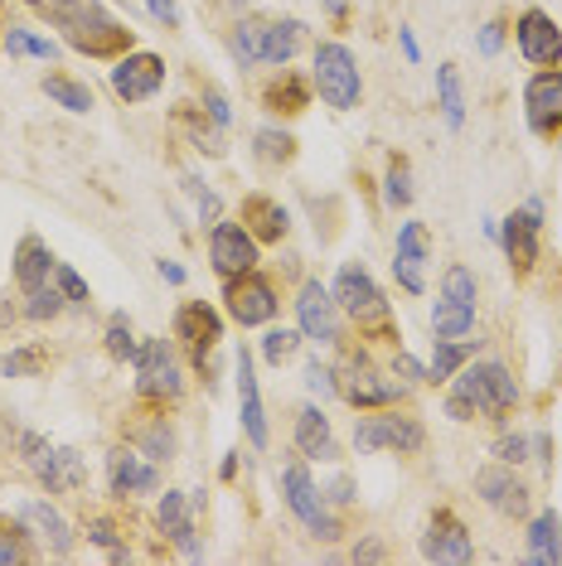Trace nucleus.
Listing matches in <instances>:
<instances>
[{
    "label": "nucleus",
    "mask_w": 562,
    "mask_h": 566,
    "mask_svg": "<svg viewBox=\"0 0 562 566\" xmlns=\"http://www.w3.org/2000/svg\"><path fill=\"white\" fill-rule=\"evenodd\" d=\"M242 228H248L258 242H281L291 228V213L281 209L272 195H248L242 199Z\"/></svg>",
    "instance_id": "obj_25"
},
{
    "label": "nucleus",
    "mask_w": 562,
    "mask_h": 566,
    "mask_svg": "<svg viewBox=\"0 0 562 566\" xmlns=\"http://www.w3.org/2000/svg\"><path fill=\"white\" fill-rule=\"evenodd\" d=\"M175 126L195 140L204 156H223V126L214 122L204 107H195V102H180V107H175Z\"/></svg>",
    "instance_id": "obj_28"
},
{
    "label": "nucleus",
    "mask_w": 562,
    "mask_h": 566,
    "mask_svg": "<svg viewBox=\"0 0 562 566\" xmlns=\"http://www.w3.org/2000/svg\"><path fill=\"white\" fill-rule=\"evenodd\" d=\"M437 102H441L446 126H451V132H461V126H466V87H461L456 63H441V69H437Z\"/></svg>",
    "instance_id": "obj_34"
},
{
    "label": "nucleus",
    "mask_w": 562,
    "mask_h": 566,
    "mask_svg": "<svg viewBox=\"0 0 562 566\" xmlns=\"http://www.w3.org/2000/svg\"><path fill=\"white\" fill-rule=\"evenodd\" d=\"M296 319H301V334L315 344H325V349H335L344 344V311L335 305V295L321 281H301L296 291Z\"/></svg>",
    "instance_id": "obj_11"
},
{
    "label": "nucleus",
    "mask_w": 562,
    "mask_h": 566,
    "mask_svg": "<svg viewBox=\"0 0 562 566\" xmlns=\"http://www.w3.org/2000/svg\"><path fill=\"white\" fill-rule=\"evenodd\" d=\"M107 484H112V494H117V499L156 494V489H160V465L122 446V450H112V455H107Z\"/></svg>",
    "instance_id": "obj_21"
},
{
    "label": "nucleus",
    "mask_w": 562,
    "mask_h": 566,
    "mask_svg": "<svg viewBox=\"0 0 562 566\" xmlns=\"http://www.w3.org/2000/svg\"><path fill=\"white\" fill-rule=\"evenodd\" d=\"M87 543L107 547V557H112V562H126V543L117 537V527H112L107 518H93V523H87Z\"/></svg>",
    "instance_id": "obj_47"
},
{
    "label": "nucleus",
    "mask_w": 562,
    "mask_h": 566,
    "mask_svg": "<svg viewBox=\"0 0 562 566\" xmlns=\"http://www.w3.org/2000/svg\"><path fill=\"white\" fill-rule=\"evenodd\" d=\"M330 295H335V305H340V311L350 315L360 329H378L383 339H393V334H398V329H393V315H388V301H383L378 281L368 276L360 262H344V266H340Z\"/></svg>",
    "instance_id": "obj_2"
},
{
    "label": "nucleus",
    "mask_w": 562,
    "mask_h": 566,
    "mask_svg": "<svg viewBox=\"0 0 562 566\" xmlns=\"http://www.w3.org/2000/svg\"><path fill=\"white\" fill-rule=\"evenodd\" d=\"M156 266H160V276L170 281V286H180V281H185V266L180 262H156Z\"/></svg>",
    "instance_id": "obj_58"
},
{
    "label": "nucleus",
    "mask_w": 562,
    "mask_h": 566,
    "mask_svg": "<svg viewBox=\"0 0 562 566\" xmlns=\"http://www.w3.org/2000/svg\"><path fill=\"white\" fill-rule=\"evenodd\" d=\"M476 349H480V339H437V349H431V364H427V382H451Z\"/></svg>",
    "instance_id": "obj_32"
},
{
    "label": "nucleus",
    "mask_w": 562,
    "mask_h": 566,
    "mask_svg": "<svg viewBox=\"0 0 562 566\" xmlns=\"http://www.w3.org/2000/svg\"><path fill=\"white\" fill-rule=\"evenodd\" d=\"M34 10H40V15L49 20V24H69V20H79V15H87V10H97L102 0H30Z\"/></svg>",
    "instance_id": "obj_41"
},
{
    "label": "nucleus",
    "mask_w": 562,
    "mask_h": 566,
    "mask_svg": "<svg viewBox=\"0 0 562 566\" xmlns=\"http://www.w3.org/2000/svg\"><path fill=\"white\" fill-rule=\"evenodd\" d=\"M422 557H427V562H456V566L476 562V543H470L466 523L456 518L451 509H437V513H431L427 533H422Z\"/></svg>",
    "instance_id": "obj_18"
},
{
    "label": "nucleus",
    "mask_w": 562,
    "mask_h": 566,
    "mask_svg": "<svg viewBox=\"0 0 562 566\" xmlns=\"http://www.w3.org/2000/svg\"><path fill=\"white\" fill-rule=\"evenodd\" d=\"M262 24L267 20H242L233 30V59L242 69H252V63H262Z\"/></svg>",
    "instance_id": "obj_40"
},
{
    "label": "nucleus",
    "mask_w": 562,
    "mask_h": 566,
    "mask_svg": "<svg viewBox=\"0 0 562 566\" xmlns=\"http://www.w3.org/2000/svg\"><path fill=\"white\" fill-rule=\"evenodd\" d=\"M175 339H180V344H185V354L204 368V358L219 349V339H223V319H219V311H214L209 301H185L180 311H175Z\"/></svg>",
    "instance_id": "obj_14"
},
{
    "label": "nucleus",
    "mask_w": 562,
    "mask_h": 566,
    "mask_svg": "<svg viewBox=\"0 0 562 566\" xmlns=\"http://www.w3.org/2000/svg\"><path fill=\"white\" fill-rule=\"evenodd\" d=\"M44 93H49V102H59V107H69V112H93V87L63 78V73L44 78Z\"/></svg>",
    "instance_id": "obj_36"
},
{
    "label": "nucleus",
    "mask_w": 562,
    "mask_h": 566,
    "mask_svg": "<svg viewBox=\"0 0 562 566\" xmlns=\"http://www.w3.org/2000/svg\"><path fill=\"white\" fill-rule=\"evenodd\" d=\"M476 272L470 266H446V276H441V295L446 301H461V305H476Z\"/></svg>",
    "instance_id": "obj_43"
},
{
    "label": "nucleus",
    "mask_w": 562,
    "mask_h": 566,
    "mask_svg": "<svg viewBox=\"0 0 562 566\" xmlns=\"http://www.w3.org/2000/svg\"><path fill=\"white\" fill-rule=\"evenodd\" d=\"M136 446H140V455L156 460V465H160V460H175V427L165 417H156L146 431L136 436Z\"/></svg>",
    "instance_id": "obj_37"
},
{
    "label": "nucleus",
    "mask_w": 562,
    "mask_h": 566,
    "mask_svg": "<svg viewBox=\"0 0 562 566\" xmlns=\"http://www.w3.org/2000/svg\"><path fill=\"white\" fill-rule=\"evenodd\" d=\"M165 87V59L160 54H122L112 69V93L122 102H150Z\"/></svg>",
    "instance_id": "obj_17"
},
{
    "label": "nucleus",
    "mask_w": 562,
    "mask_h": 566,
    "mask_svg": "<svg viewBox=\"0 0 562 566\" xmlns=\"http://www.w3.org/2000/svg\"><path fill=\"white\" fill-rule=\"evenodd\" d=\"M10 562H30V547H24V533L0 523V566H10Z\"/></svg>",
    "instance_id": "obj_51"
},
{
    "label": "nucleus",
    "mask_w": 562,
    "mask_h": 566,
    "mask_svg": "<svg viewBox=\"0 0 562 566\" xmlns=\"http://www.w3.org/2000/svg\"><path fill=\"white\" fill-rule=\"evenodd\" d=\"M20 455L49 494H79V489L87 484V465L73 446H54L34 431H20Z\"/></svg>",
    "instance_id": "obj_3"
},
{
    "label": "nucleus",
    "mask_w": 562,
    "mask_h": 566,
    "mask_svg": "<svg viewBox=\"0 0 562 566\" xmlns=\"http://www.w3.org/2000/svg\"><path fill=\"white\" fill-rule=\"evenodd\" d=\"M156 518H160V533L170 537V543L180 547L185 557H204V547H199V537H195V523H189V509H185V494L165 489V494H160V509H156Z\"/></svg>",
    "instance_id": "obj_27"
},
{
    "label": "nucleus",
    "mask_w": 562,
    "mask_h": 566,
    "mask_svg": "<svg viewBox=\"0 0 562 566\" xmlns=\"http://www.w3.org/2000/svg\"><path fill=\"white\" fill-rule=\"evenodd\" d=\"M523 117H529L533 136L562 132V69H543L523 83Z\"/></svg>",
    "instance_id": "obj_15"
},
{
    "label": "nucleus",
    "mask_w": 562,
    "mask_h": 566,
    "mask_svg": "<svg viewBox=\"0 0 562 566\" xmlns=\"http://www.w3.org/2000/svg\"><path fill=\"white\" fill-rule=\"evenodd\" d=\"M223 301H228V315H233L242 329H252V325H272L277 311H281L277 286H272V281H267L262 272L228 276V281H223Z\"/></svg>",
    "instance_id": "obj_10"
},
{
    "label": "nucleus",
    "mask_w": 562,
    "mask_h": 566,
    "mask_svg": "<svg viewBox=\"0 0 562 566\" xmlns=\"http://www.w3.org/2000/svg\"><path fill=\"white\" fill-rule=\"evenodd\" d=\"M252 150H258L262 165H291L296 160V140H291V132H281V126H262V132L252 136Z\"/></svg>",
    "instance_id": "obj_35"
},
{
    "label": "nucleus",
    "mask_w": 562,
    "mask_h": 566,
    "mask_svg": "<svg viewBox=\"0 0 562 566\" xmlns=\"http://www.w3.org/2000/svg\"><path fill=\"white\" fill-rule=\"evenodd\" d=\"M238 417H242V431H248V441L267 450V411H262V392H258V373H252V354L238 349Z\"/></svg>",
    "instance_id": "obj_22"
},
{
    "label": "nucleus",
    "mask_w": 562,
    "mask_h": 566,
    "mask_svg": "<svg viewBox=\"0 0 562 566\" xmlns=\"http://www.w3.org/2000/svg\"><path fill=\"white\" fill-rule=\"evenodd\" d=\"M63 40H69V49H79V54H87V59H122V54H132L136 30H126L122 20H112L107 6H97V10H87V15L63 24Z\"/></svg>",
    "instance_id": "obj_6"
},
{
    "label": "nucleus",
    "mask_w": 562,
    "mask_h": 566,
    "mask_svg": "<svg viewBox=\"0 0 562 566\" xmlns=\"http://www.w3.org/2000/svg\"><path fill=\"white\" fill-rule=\"evenodd\" d=\"M393 378H403V382H427V368H422L407 349H398V354H393Z\"/></svg>",
    "instance_id": "obj_52"
},
{
    "label": "nucleus",
    "mask_w": 562,
    "mask_h": 566,
    "mask_svg": "<svg viewBox=\"0 0 562 566\" xmlns=\"http://www.w3.org/2000/svg\"><path fill=\"white\" fill-rule=\"evenodd\" d=\"M209 266L223 281L242 276V272H258V238H252L242 223H214L209 228Z\"/></svg>",
    "instance_id": "obj_13"
},
{
    "label": "nucleus",
    "mask_w": 562,
    "mask_h": 566,
    "mask_svg": "<svg viewBox=\"0 0 562 566\" xmlns=\"http://www.w3.org/2000/svg\"><path fill=\"white\" fill-rule=\"evenodd\" d=\"M24 301H30V305H24V315H30L34 325H44V319H54V315L63 311V305H69V301H63V291H54V286L30 291V295H24Z\"/></svg>",
    "instance_id": "obj_44"
},
{
    "label": "nucleus",
    "mask_w": 562,
    "mask_h": 566,
    "mask_svg": "<svg viewBox=\"0 0 562 566\" xmlns=\"http://www.w3.org/2000/svg\"><path fill=\"white\" fill-rule=\"evenodd\" d=\"M107 354L117 358V364L136 358V339H132V319H126V311H112L107 315Z\"/></svg>",
    "instance_id": "obj_42"
},
{
    "label": "nucleus",
    "mask_w": 562,
    "mask_h": 566,
    "mask_svg": "<svg viewBox=\"0 0 562 566\" xmlns=\"http://www.w3.org/2000/svg\"><path fill=\"white\" fill-rule=\"evenodd\" d=\"M296 455L301 460H340V446H335V431H330V417L321 407H301L296 411Z\"/></svg>",
    "instance_id": "obj_23"
},
{
    "label": "nucleus",
    "mask_w": 562,
    "mask_h": 566,
    "mask_svg": "<svg viewBox=\"0 0 562 566\" xmlns=\"http://www.w3.org/2000/svg\"><path fill=\"white\" fill-rule=\"evenodd\" d=\"M378 557H383V543H374V537L354 547V562H378Z\"/></svg>",
    "instance_id": "obj_57"
},
{
    "label": "nucleus",
    "mask_w": 562,
    "mask_h": 566,
    "mask_svg": "<svg viewBox=\"0 0 562 566\" xmlns=\"http://www.w3.org/2000/svg\"><path fill=\"white\" fill-rule=\"evenodd\" d=\"M403 392H407L403 382H398V378H388V373H378L364 354H354L350 364H344V373H340V397H344L350 407H360V411L398 407V402H403Z\"/></svg>",
    "instance_id": "obj_8"
},
{
    "label": "nucleus",
    "mask_w": 562,
    "mask_h": 566,
    "mask_svg": "<svg viewBox=\"0 0 562 566\" xmlns=\"http://www.w3.org/2000/svg\"><path fill=\"white\" fill-rule=\"evenodd\" d=\"M476 49H480L485 59H495V54H500V49H504V20H490V24H485V30H480V40H476Z\"/></svg>",
    "instance_id": "obj_53"
},
{
    "label": "nucleus",
    "mask_w": 562,
    "mask_h": 566,
    "mask_svg": "<svg viewBox=\"0 0 562 566\" xmlns=\"http://www.w3.org/2000/svg\"><path fill=\"white\" fill-rule=\"evenodd\" d=\"M44 349L40 344H30V349H15V354H6L0 358V373H6V378H30V373H40L44 368Z\"/></svg>",
    "instance_id": "obj_45"
},
{
    "label": "nucleus",
    "mask_w": 562,
    "mask_h": 566,
    "mask_svg": "<svg viewBox=\"0 0 562 566\" xmlns=\"http://www.w3.org/2000/svg\"><path fill=\"white\" fill-rule=\"evenodd\" d=\"M199 223L204 228H214V223H219V195H209V189H199Z\"/></svg>",
    "instance_id": "obj_55"
},
{
    "label": "nucleus",
    "mask_w": 562,
    "mask_h": 566,
    "mask_svg": "<svg viewBox=\"0 0 562 566\" xmlns=\"http://www.w3.org/2000/svg\"><path fill=\"white\" fill-rule=\"evenodd\" d=\"M427 256H431V238H427V223H403L398 228V252H393V276L407 295H422L427 291Z\"/></svg>",
    "instance_id": "obj_20"
},
{
    "label": "nucleus",
    "mask_w": 562,
    "mask_h": 566,
    "mask_svg": "<svg viewBox=\"0 0 562 566\" xmlns=\"http://www.w3.org/2000/svg\"><path fill=\"white\" fill-rule=\"evenodd\" d=\"M311 83H315V93H321L325 107H335V112L360 107V97H364L360 63H354L350 44H340V40L315 44V73H311Z\"/></svg>",
    "instance_id": "obj_4"
},
{
    "label": "nucleus",
    "mask_w": 562,
    "mask_h": 566,
    "mask_svg": "<svg viewBox=\"0 0 562 566\" xmlns=\"http://www.w3.org/2000/svg\"><path fill=\"white\" fill-rule=\"evenodd\" d=\"M529 562L533 566L562 562V518H558V509H543L539 518L529 523Z\"/></svg>",
    "instance_id": "obj_31"
},
{
    "label": "nucleus",
    "mask_w": 562,
    "mask_h": 566,
    "mask_svg": "<svg viewBox=\"0 0 562 566\" xmlns=\"http://www.w3.org/2000/svg\"><path fill=\"white\" fill-rule=\"evenodd\" d=\"M398 40H403V54H407V59H417V40H413V30H398Z\"/></svg>",
    "instance_id": "obj_60"
},
{
    "label": "nucleus",
    "mask_w": 562,
    "mask_h": 566,
    "mask_svg": "<svg viewBox=\"0 0 562 566\" xmlns=\"http://www.w3.org/2000/svg\"><path fill=\"white\" fill-rule=\"evenodd\" d=\"M281 494H287V509L301 518L305 533L321 537V543H335V537H340V518L330 513L325 489L311 480V470H305L301 460H296V465L281 470Z\"/></svg>",
    "instance_id": "obj_5"
},
{
    "label": "nucleus",
    "mask_w": 562,
    "mask_h": 566,
    "mask_svg": "<svg viewBox=\"0 0 562 566\" xmlns=\"http://www.w3.org/2000/svg\"><path fill=\"white\" fill-rule=\"evenodd\" d=\"M321 6L330 10V20H344V15H350V0H321Z\"/></svg>",
    "instance_id": "obj_59"
},
{
    "label": "nucleus",
    "mask_w": 562,
    "mask_h": 566,
    "mask_svg": "<svg viewBox=\"0 0 562 566\" xmlns=\"http://www.w3.org/2000/svg\"><path fill=\"white\" fill-rule=\"evenodd\" d=\"M54 286L63 291V301H69V305H87V301H93V295H87V281L79 276V272H73V266H54Z\"/></svg>",
    "instance_id": "obj_48"
},
{
    "label": "nucleus",
    "mask_w": 562,
    "mask_h": 566,
    "mask_svg": "<svg viewBox=\"0 0 562 566\" xmlns=\"http://www.w3.org/2000/svg\"><path fill=\"white\" fill-rule=\"evenodd\" d=\"M301 34H305L301 20H267L262 24V63L287 69V63L296 59V49H301Z\"/></svg>",
    "instance_id": "obj_29"
},
{
    "label": "nucleus",
    "mask_w": 562,
    "mask_h": 566,
    "mask_svg": "<svg viewBox=\"0 0 562 566\" xmlns=\"http://www.w3.org/2000/svg\"><path fill=\"white\" fill-rule=\"evenodd\" d=\"M427 446V431H422L417 417H403V411L374 407V417H360L354 427V450L360 455H374V450H398V455H413V450Z\"/></svg>",
    "instance_id": "obj_7"
},
{
    "label": "nucleus",
    "mask_w": 562,
    "mask_h": 566,
    "mask_svg": "<svg viewBox=\"0 0 562 566\" xmlns=\"http://www.w3.org/2000/svg\"><path fill=\"white\" fill-rule=\"evenodd\" d=\"M539 228H543V199H529L519 213H509L500 228L504 256L519 276H529L533 266H539Z\"/></svg>",
    "instance_id": "obj_12"
},
{
    "label": "nucleus",
    "mask_w": 562,
    "mask_h": 566,
    "mask_svg": "<svg viewBox=\"0 0 562 566\" xmlns=\"http://www.w3.org/2000/svg\"><path fill=\"white\" fill-rule=\"evenodd\" d=\"M296 349H301V334L296 329H267V339H262V358H267V364L281 368Z\"/></svg>",
    "instance_id": "obj_46"
},
{
    "label": "nucleus",
    "mask_w": 562,
    "mask_h": 566,
    "mask_svg": "<svg viewBox=\"0 0 562 566\" xmlns=\"http://www.w3.org/2000/svg\"><path fill=\"white\" fill-rule=\"evenodd\" d=\"M431 334L437 339H470L476 334V305H461V301H437V311H431Z\"/></svg>",
    "instance_id": "obj_33"
},
{
    "label": "nucleus",
    "mask_w": 562,
    "mask_h": 566,
    "mask_svg": "<svg viewBox=\"0 0 562 566\" xmlns=\"http://www.w3.org/2000/svg\"><path fill=\"white\" fill-rule=\"evenodd\" d=\"M476 494L500 513V518H523V513H529V484H523L514 465H504V460L476 470Z\"/></svg>",
    "instance_id": "obj_19"
},
{
    "label": "nucleus",
    "mask_w": 562,
    "mask_h": 566,
    "mask_svg": "<svg viewBox=\"0 0 562 566\" xmlns=\"http://www.w3.org/2000/svg\"><path fill=\"white\" fill-rule=\"evenodd\" d=\"M6 54H10V59H24V54H30V59H49V63H54V59H59V44L10 24V30H6Z\"/></svg>",
    "instance_id": "obj_38"
},
{
    "label": "nucleus",
    "mask_w": 562,
    "mask_h": 566,
    "mask_svg": "<svg viewBox=\"0 0 562 566\" xmlns=\"http://www.w3.org/2000/svg\"><path fill=\"white\" fill-rule=\"evenodd\" d=\"M311 87H315L311 78H301V73H287V69H281V78H277V83H267L262 102H267V112L296 117V112L311 107Z\"/></svg>",
    "instance_id": "obj_30"
},
{
    "label": "nucleus",
    "mask_w": 562,
    "mask_h": 566,
    "mask_svg": "<svg viewBox=\"0 0 562 566\" xmlns=\"http://www.w3.org/2000/svg\"><path fill=\"white\" fill-rule=\"evenodd\" d=\"M519 407V382L509 378L504 364H470L451 378V392H446V417L451 421H476V417H495Z\"/></svg>",
    "instance_id": "obj_1"
},
{
    "label": "nucleus",
    "mask_w": 562,
    "mask_h": 566,
    "mask_svg": "<svg viewBox=\"0 0 562 566\" xmlns=\"http://www.w3.org/2000/svg\"><path fill=\"white\" fill-rule=\"evenodd\" d=\"M204 112H209V117L219 122V126L233 122V107H228V97L219 93V87H204Z\"/></svg>",
    "instance_id": "obj_54"
},
{
    "label": "nucleus",
    "mask_w": 562,
    "mask_h": 566,
    "mask_svg": "<svg viewBox=\"0 0 562 566\" xmlns=\"http://www.w3.org/2000/svg\"><path fill=\"white\" fill-rule=\"evenodd\" d=\"M305 388H311L315 397H335V392H340L335 368L321 364V358H311V364H305Z\"/></svg>",
    "instance_id": "obj_49"
},
{
    "label": "nucleus",
    "mask_w": 562,
    "mask_h": 566,
    "mask_svg": "<svg viewBox=\"0 0 562 566\" xmlns=\"http://www.w3.org/2000/svg\"><path fill=\"white\" fill-rule=\"evenodd\" d=\"M20 523L30 527L34 537H44L54 557H69V552H73L69 523H63V513H59L54 504H44V499H24V504H20Z\"/></svg>",
    "instance_id": "obj_24"
},
{
    "label": "nucleus",
    "mask_w": 562,
    "mask_h": 566,
    "mask_svg": "<svg viewBox=\"0 0 562 566\" xmlns=\"http://www.w3.org/2000/svg\"><path fill=\"white\" fill-rule=\"evenodd\" d=\"M136 392L146 397V402H175L185 388V378H180V364H175V354H170V344L165 339H146L136 349Z\"/></svg>",
    "instance_id": "obj_9"
},
{
    "label": "nucleus",
    "mask_w": 562,
    "mask_h": 566,
    "mask_svg": "<svg viewBox=\"0 0 562 566\" xmlns=\"http://www.w3.org/2000/svg\"><path fill=\"white\" fill-rule=\"evenodd\" d=\"M514 40H519V54L533 63V69H558L562 63V30L553 24V15L539 6H529L514 24Z\"/></svg>",
    "instance_id": "obj_16"
},
{
    "label": "nucleus",
    "mask_w": 562,
    "mask_h": 566,
    "mask_svg": "<svg viewBox=\"0 0 562 566\" xmlns=\"http://www.w3.org/2000/svg\"><path fill=\"white\" fill-rule=\"evenodd\" d=\"M529 450H533V441H529V436H519V431H504L500 441H495V460H504V465H523V460H529Z\"/></svg>",
    "instance_id": "obj_50"
},
{
    "label": "nucleus",
    "mask_w": 562,
    "mask_h": 566,
    "mask_svg": "<svg viewBox=\"0 0 562 566\" xmlns=\"http://www.w3.org/2000/svg\"><path fill=\"white\" fill-rule=\"evenodd\" d=\"M54 252H49V242L44 238H20V248H15V281H20V291L30 295V291H40L49 286V276H54Z\"/></svg>",
    "instance_id": "obj_26"
},
{
    "label": "nucleus",
    "mask_w": 562,
    "mask_h": 566,
    "mask_svg": "<svg viewBox=\"0 0 562 566\" xmlns=\"http://www.w3.org/2000/svg\"><path fill=\"white\" fill-rule=\"evenodd\" d=\"M325 499H330V504H350V499H354V484H350V480H344V474H340V480L325 489Z\"/></svg>",
    "instance_id": "obj_56"
},
{
    "label": "nucleus",
    "mask_w": 562,
    "mask_h": 566,
    "mask_svg": "<svg viewBox=\"0 0 562 566\" xmlns=\"http://www.w3.org/2000/svg\"><path fill=\"white\" fill-rule=\"evenodd\" d=\"M383 199H388V209H407V203H413V170H407L403 156L388 160V175H383Z\"/></svg>",
    "instance_id": "obj_39"
}]
</instances>
